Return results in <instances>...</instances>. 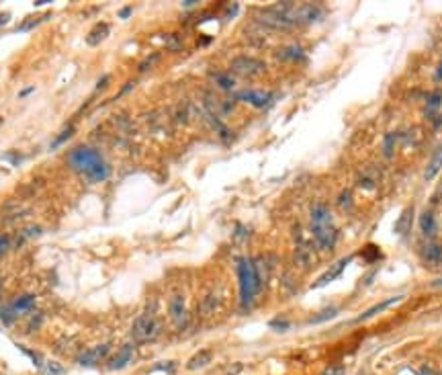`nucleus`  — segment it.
<instances>
[{
  "mask_svg": "<svg viewBox=\"0 0 442 375\" xmlns=\"http://www.w3.org/2000/svg\"><path fill=\"white\" fill-rule=\"evenodd\" d=\"M68 162L76 173L84 175L90 183H101L111 177V166L107 164L105 156L92 146H76L68 154Z\"/></svg>",
  "mask_w": 442,
  "mask_h": 375,
  "instance_id": "f257e3e1",
  "label": "nucleus"
},
{
  "mask_svg": "<svg viewBox=\"0 0 442 375\" xmlns=\"http://www.w3.org/2000/svg\"><path fill=\"white\" fill-rule=\"evenodd\" d=\"M238 281H240V304L242 308H250L262 285V277L252 258L244 256L238 260Z\"/></svg>",
  "mask_w": 442,
  "mask_h": 375,
  "instance_id": "f03ea898",
  "label": "nucleus"
},
{
  "mask_svg": "<svg viewBox=\"0 0 442 375\" xmlns=\"http://www.w3.org/2000/svg\"><path fill=\"white\" fill-rule=\"evenodd\" d=\"M311 230L319 248H332L336 244V228L332 221V211L325 203H313L311 207Z\"/></svg>",
  "mask_w": 442,
  "mask_h": 375,
  "instance_id": "7ed1b4c3",
  "label": "nucleus"
},
{
  "mask_svg": "<svg viewBox=\"0 0 442 375\" xmlns=\"http://www.w3.org/2000/svg\"><path fill=\"white\" fill-rule=\"evenodd\" d=\"M160 330H162V324L158 322L156 316L142 314L140 318H136V322L131 326V336L138 343H149L160 334Z\"/></svg>",
  "mask_w": 442,
  "mask_h": 375,
  "instance_id": "20e7f679",
  "label": "nucleus"
},
{
  "mask_svg": "<svg viewBox=\"0 0 442 375\" xmlns=\"http://www.w3.org/2000/svg\"><path fill=\"white\" fill-rule=\"evenodd\" d=\"M232 70L240 76H256V74H262L266 70V64L262 60H256V58L240 55L232 62Z\"/></svg>",
  "mask_w": 442,
  "mask_h": 375,
  "instance_id": "39448f33",
  "label": "nucleus"
},
{
  "mask_svg": "<svg viewBox=\"0 0 442 375\" xmlns=\"http://www.w3.org/2000/svg\"><path fill=\"white\" fill-rule=\"evenodd\" d=\"M258 21L262 23V25H266V27H271V29H281V31H287V29H291L293 25L283 16V14H279L275 8H266V10H258Z\"/></svg>",
  "mask_w": 442,
  "mask_h": 375,
  "instance_id": "423d86ee",
  "label": "nucleus"
},
{
  "mask_svg": "<svg viewBox=\"0 0 442 375\" xmlns=\"http://www.w3.org/2000/svg\"><path fill=\"white\" fill-rule=\"evenodd\" d=\"M109 349H111L109 343L99 345V347H94V349H86V351H82V353L76 357V363L82 365V367H94V365L109 353Z\"/></svg>",
  "mask_w": 442,
  "mask_h": 375,
  "instance_id": "0eeeda50",
  "label": "nucleus"
},
{
  "mask_svg": "<svg viewBox=\"0 0 442 375\" xmlns=\"http://www.w3.org/2000/svg\"><path fill=\"white\" fill-rule=\"evenodd\" d=\"M168 312H170V318H172V322L178 326V328H182L184 324H186V308H184V299H182V295H174L172 299H170V306H168Z\"/></svg>",
  "mask_w": 442,
  "mask_h": 375,
  "instance_id": "6e6552de",
  "label": "nucleus"
},
{
  "mask_svg": "<svg viewBox=\"0 0 442 375\" xmlns=\"http://www.w3.org/2000/svg\"><path fill=\"white\" fill-rule=\"evenodd\" d=\"M131 357H133V347H131V345H125V347H121V349L109 359L107 367H109L111 371H119V369L127 367V363L131 361Z\"/></svg>",
  "mask_w": 442,
  "mask_h": 375,
  "instance_id": "1a4fd4ad",
  "label": "nucleus"
},
{
  "mask_svg": "<svg viewBox=\"0 0 442 375\" xmlns=\"http://www.w3.org/2000/svg\"><path fill=\"white\" fill-rule=\"evenodd\" d=\"M238 99H240V101H246V103H250V105H254V107H264V105H268V101L273 99V95L266 92V90H256V88H252V90H242V92H238Z\"/></svg>",
  "mask_w": 442,
  "mask_h": 375,
  "instance_id": "9d476101",
  "label": "nucleus"
},
{
  "mask_svg": "<svg viewBox=\"0 0 442 375\" xmlns=\"http://www.w3.org/2000/svg\"><path fill=\"white\" fill-rule=\"evenodd\" d=\"M211 359H213V353H211V351H207V349H203V351L195 353V355L188 359V363H186V369H188V371L203 369V367H207V365L211 363Z\"/></svg>",
  "mask_w": 442,
  "mask_h": 375,
  "instance_id": "9b49d317",
  "label": "nucleus"
},
{
  "mask_svg": "<svg viewBox=\"0 0 442 375\" xmlns=\"http://www.w3.org/2000/svg\"><path fill=\"white\" fill-rule=\"evenodd\" d=\"M350 260H352V256H348V258H342V260H340V262L336 265V267H332V271H328L325 275H321V277H319V279H317V281L313 283V287H323L325 283H330V281H334L336 277H340L342 269H344V267H346V265H348Z\"/></svg>",
  "mask_w": 442,
  "mask_h": 375,
  "instance_id": "f8f14e48",
  "label": "nucleus"
},
{
  "mask_svg": "<svg viewBox=\"0 0 442 375\" xmlns=\"http://www.w3.org/2000/svg\"><path fill=\"white\" fill-rule=\"evenodd\" d=\"M401 299V295H397V297H389V299H385V302H381V304H377V306H373V308H369L367 312H362L358 318H356V322H362V320H369V318H373V316H377V314H381L383 310H387L389 306H393V304H397Z\"/></svg>",
  "mask_w": 442,
  "mask_h": 375,
  "instance_id": "ddd939ff",
  "label": "nucleus"
},
{
  "mask_svg": "<svg viewBox=\"0 0 442 375\" xmlns=\"http://www.w3.org/2000/svg\"><path fill=\"white\" fill-rule=\"evenodd\" d=\"M412 217H414V207H406L403 211H401V215H399V219L395 221V234H408L410 232V228H412Z\"/></svg>",
  "mask_w": 442,
  "mask_h": 375,
  "instance_id": "4468645a",
  "label": "nucleus"
},
{
  "mask_svg": "<svg viewBox=\"0 0 442 375\" xmlns=\"http://www.w3.org/2000/svg\"><path fill=\"white\" fill-rule=\"evenodd\" d=\"M109 31H111L109 23H97V25H94V29L88 33V39H86V41H88L90 45H97V43H101L103 39H107Z\"/></svg>",
  "mask_w": 442,
  "mask_h": 375,
  "instance_id": "2eb2a0df",
  "label": "nucleus"
},
{
  "mask_svg": "<svg viewBox=\"0 0 442 375\" xmlns=\"http://www.w3.org/2000/svg\"><path fill=\"white\" fill-rule=\"evenodd\" d=\"M33 306H35V297L33 295H29V293H25V295H18L12 304H10V308L16 312V314H23V312H29V310H33Z\"/></svg>",
  "mask_w": 442,
  "mask_h": 375,
  "instance_id": "dca6fc26",
  "label": "nucleus"
},
{
  "mask_svg": "<svg viewBox=\"0 0 442 375\" xmlns=\"http://www.w3.org/2000/svg\"><path fill=\"white\" fill-rule=\"evenodd\" d=\"M279 58L281 60H289V62H295V60H301L303 58V49L299 45H287V47H281L279 51Z\"/></svg>",
  "mask_w": 442,
  "mask_h": 375,
  "instance_id": "f3484780",
  "label": "nucleus"
},
{
  "mask_svg": "<svg viewBox=\"0 0 442 375\" xmlns=\"http://www.w3.org/2000/svg\"><path fill=\"white\" fill-rule=\"evenodd\" d=\"M442 168V150H438L434 156H432V160H430V164H428V168H426V181H432L438 173H440Z\"/></svg>",
  "mask_w": 442,
  "mask_h": 375,
  "instance_id": "a211bd4d",
  "label": "nucleus"
},
{
  "mask_svg": "<svg viewBox=\"0 0 442 375\" xmlns=\"http://www.w3.org/2000/svg\"><path fill=\"white\" fill-rule=\"evenodd\" d=\"M420 228H422V232H424V234H428V236L434 232L436 221H434L432 211H424V213H422V217H420Z\"/></svg>",
  "mask_w": 442,
  "mask_h": 375,
  "instance_id": "6ab92c4d",
  "label": "nucleus"
},
{
  "mask_svg": "<svg viewBox=\"0 0 442 375\" xmlns=\"http://www.w3.org/2000/svg\"><path fill=\"white\" fill-rule=\"evenodd\" d=\"M334 316H338V308H325L323 312L315 314V316L309 320V324H321V322H328V320H332Z\"/></svg>",
  "mask_w": 442,
  "mask_h": 375,
  "instance_id": "aec40b11",
  "label": "nucleus"
},
{
  "mask_svg": "<svg viewBox=\"0 0 442 375\" xmlns=\"http://www.w3.org/2000/svg\"><path fill=\"white\" fill-rule=\"evenodd\" d=\"M41 373L43 375H62L64 373V369H62V365H60V363L49 361V363H45V365L41 367Z\"/></svg>",
  "mask_w": 442,
  "mask_h": 375,
  "instance_id": "412c9836",
  "label": "nucleus"
},
{
  "mask_svg": "<svg viewBox=\"0 0 442 375\" xmlns=\"http://www.w3.org/2000/svg\"><path fill=\"white\" fill-rule=\"evenodd\" d=\"M14 318H16V312H14L10 306L0 308V320H2L4 324H12V322H14Z\"/></svg>",
  "mask_w": 442,
  "mask_h": 375,
  "instance_id": "4be33fe9",
  "label": "nucleus"
},
{
  "mask_svg": "<svg viewBox=\"0 0 442 375\" xmlns=\"http://www.w3.org/2000/svg\"><path fill=\"white\" fill-rule=\"evenodd\" d=\"M72 136H74V127L70 125V127H66V129H64V132H62V134H60V136L55 138V142L51 144V148H57L60 144H64V142H68V140H70Z\"/></svg>",
  "mask_w": 442,
  "mask_h": 375,
  "instance_id": "5701e85b",
  "label": "nucleus"
},
{
  "mask_svg": "<svg viewBox=\"0 0 442 375\" xmlns=\"http://www.w3.org/2000/svg\"><path fill=\"white\" fill-rule=\"evenodd\" d=\"M215 80L219 82V86L221 88H225V90H232L234 88V78L229 76V74H217L215 76Z\"/></svg>",
  "mask_w": 442,
  "mask_h": 375,
  "instance_id": "b1692460",
  "label": "nucleus"
},
{
  "mask_svg": "<svg viewBox=\"0 0 442 375\" xmlns=\"http://www.w3.org/2000/svg\"><path fill=\"white\" fill-rule=\"evenodd\" d=\"M350 203H352V191H350V189H344V191L340 193V197H338V205H340L342 209H346V207H350Z\"/></svg>",
  "mask_w": 442,
  "mask_h": 375,
  "instance_id": "393cba45",
  "label": "nucleus"
},
{
  "mask_svg": "<svg viewBox=\"0 0 442 375\" xmlns=\"http://www.w3.org/2000/svg\"><path fill=\"white\" fill-rule=\"evenodd\" d=\"M426 256L430 258V260H440L442 258V248L438 244H430L428 248H426Z\"/></svg>",
  "mask_w": 442,
  "mask_h": 375,
  "instance_id": "a878e982",
  "label": "nucleus"
},
{
  "mask_svg": "<svg viewBox=\"0 0 442 375\" xmlns=\"http://www.w3.org/2000/svg\"><path fill=\"white\" fill-rule=\"evenodd\" d=\"M344 371H346L344 365H330V367L323 369V373L321 375H344Z\"/></svg>",
  "mask_w": 442,
  "mask_h": 375,
  "instance_id": "bb28decb",
  "label": "nucleus"
},
{
  "mask_svg": "<svg viewBox=\"0 0 442 375\" xmlns=\"http://www.w3.org/2000/svg\"><path fill=\"white\" fill-rule=\"evenodd\" d=\"M47 16H39V18H31V21H27L25 25H21V27H16V31H27V29H33V27H37L39 25V21H45Z\"/></svg>",
  "mask_w": 442,
  "mask_h": 375,
  "instance_id": "cd10ccee",
  "label": "nucleus"
},
{
  "mask_svg": "<svg viewBox=\"0 0 442 375\" xmlns=\"http://www.w3.org/2000/svg\"><path fill=\"white\" fill-rule=\"evenodd\" d=\"M289 326H291L289 322H281V320H273V322H271V328H275V330H279V332H285Z\"/></svg>",
  "mask_w": 442,
  "mask_h": 375,
  "instance_id": "c85d7f7f",
  "label": "nucleus"
},
{
  "mask_svg": "<svg viewBox=\"0 0 442 375\" xmlns=\"http://www.w3.org/2000/svg\"><path fill=\"white\" fill-rule=\"evenodd\" d=\"M8 246H10V238L2 234V236H0V256H2V254L8 250Z\"/></svg>",
  "mask_w": 442,
  "mask_h": 375,
  "instance_id": "c756f323",
  "label": "nucleus"
},
{
  "mask_svg": "<svg viewBox=\"0 0 442 375\" xmlns=\"http://www.w3.org/2000/svg\"><path fill=\"white\" fill-rule=\"evenodd\" d=\"M440 99H442V95H440V92H434V95H432V97H430V101H428V105H430V107H434V109H436V107H438V105H440Z\"/></svg>",
  "mask_w": 442,
  "mask_h": 375,
  "instance_id": "7c9ffc66",
  "label": "nucleus"
},
{
  "mask_svg": "<svg viewBox=\"0 0 442 375\" xmlns=\"http://www.w3.org/2000/svg\"><path fill=\"white\" fill-rule=\"evenodd\" d=\"M393 142H395V138H393V136H389V138H387V142H385V154H387V156H391V150H393Z\"/></svg>",
  "mask_w": 442,
  "mask_h": 375,
  "instance_id": "2f4dec72",
  "label": "nucleus"
},
{
  "mask_svg": "<svg viewBox=\"0 0 442 375\" xmlns=\"http://www.w3.org/2000/svg\"><path fill=\"white\" fill-rule=\"evenodd\" d=\"M420 375H440V373H438V371H434L430 365H424V367L420 369Z\"/></svg>",
  "mask_w": 442,
  "mask_h": 375,
  "instance_id": "473e14b6",
  "label": "nucleus"
},
{
  "mask_svg": "<svg viewBox=\"0 0 442 375\" xmlns=\"http://www.w3.org/2000/svg\"><path fill=\"white\" fill-rule=\"evenodd\" d=\"M8 21H10V14H8V12H0V27L6 25Z\"/></svg>",
  "mask_w": 442,
  "mask_h": 375,
  "instance_id": "72a5a7b5",
  "label": "nucleus"
},
{
  "mask_svg": "<svg viewBox=\"0 0 442 375\" xmlns=\"http://www.w3.org/2000/svg\"><path fill=\"white\" fill-rule=\"evenodd\" d=\"M129 14H131V6H127V8H123V10L119 12V16H121V18H125V16H129Z\"/></svg>",
  "mask_w": 442,
  "mask_h": 375,
  "instance_id": "f704fd0d",
  "label": "nucleus"
},
{
  "mask_svg": "<svg viewBox=\"0 0 442 375\" xmlns=\"http://www.w3.org/2000/svg\"><path fill=\"white\" fill-rule=\"evenodd\" d=\"M107 82H109V76H103V78H101V80H99V84H97V88H99V90H101V88H103V86H105V84H107Z\"/></svg>",
  "mask_w": 442,
  "mask_h": 375,
  "instance_id": "c9c22d12",
  "label": "nucleus"
},
{
  "mask_svg": "<svg viewBox=\"0 0 442 375\" xmlns=\"http://www.w3.org/2000/svg\"><path fill=\"white\" fill-rule=\"evenodd\" d=\"M432 285H436V287H442V279H436V281H434Z\"/></svg>",
  "mask_w": 442,
  "mask_h": 375,
  "instance_id": "e433bc0d",
  "label": "nucleus"
},
{
  "mask_svg": "<svg viewBox=\"0 0 442 375\" xmlns=\"http://www.w3.org/2000/svg\"><path fill=\"white\" fill-rule=\"evenodd\" d=\"M438 78H442V64H440V68H438Z\"/></svg>",
  "mask_w": 442,
  "mask_h": 375,
  "instance_id": "4c0bfd02",
  "label": "nucleus"
}]
</instances>
